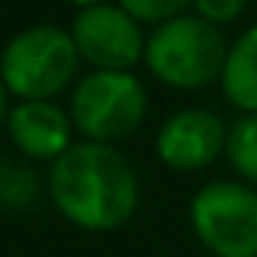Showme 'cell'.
I'll list each match as a JSON object with an SVG mask.
<instances>
[{
  "instance_id": "ba28073f",
  "label": "cell",
  "mask_w": 257,
  "mask_h": 257,
  "mask_svg": "<svg viewBox=\"0 0 257 257\" xmlns=\"http://www.w3.org/2000/svg\"><path fill=\"white\" fill-rule=\"evenodd\" d=\"M4 131L13 152L31 164H52L76 143L73 118L58 100H16L4 121Z\"/></svg>"
},
{
  "instance_id": "8fae6325",
  "label": "cell",
  "mask_w": 257,
  "mask_h": 257,
  "mask_svg": "<svg viewBox=\"0 0 257 257\" xmlns=\"http://www.w3.org/2000/svg\"><path fill=\"white\" fill-rule=\"evenodd\" d=\"M224 158H227L230 170L236 173V179L257 188V112L254 115H239L230 124Z\"/></svg>"
},
{
  "instance_id": "7a4b0ae2",
  "label": "cell",
  "mask_w": 257,
  "mask_h": 257,
  "mask_svg": "<svg viewBox=\"0 0 257 257\" xmlns=\"http://www.w3.org/2000/svg\"><path fill=\"white\" fill-rule=\"evenodd\" d=\"M227 49L224 28L209 25L197 13H185L149 31L143 64L164 88L203 91L221 79Z\"/></svg>"
},
{
  "instance_id": "9a60e30c",
  "label": "cell",
  "mask_w": 257,
  "mask_h": 257,
  "mask_svg": "<svg viewBox=\"0 0 257 257\" xmlns=\"http://www.w3.org/2000/svg\"><path fill=\"white\" fill-rule=\"evenodd\" d=\"M64 4H70L79 13V10H88V7H97V4H109V0H64Z\"/></svg>"
},
{
  "instance_id": "9c48e42d",
  "label": "cell",
  "mask_w": 257,
  "mask_h": 257,
  "mask_svg": "<svg viewBox=\"0 0 257 257\" xmlns=\"http://www.w3.org/2000/svg\"><path fill=\"white\" fill-rule=\"evenodd\" d=\"M218 88L239 115L257 112V25L230 40Z\"/></svg>"
},
{
  "instance_id": "4fadbf2b",
  "label": "cell",
  "mask_w": 257,
  "mask_h": 257,
  "mask_svg": "<svg viewBox=\"0 0 257 257\" xmlns=\"http://www.w3.org/2000/svg\"><path fill=\"white\" fill-rule=\"evenodd\" d=\"M245 10H248V0H194V7H191V13H197L200 19L218 28L239 22Z\"/></svg>"
},
{
  "instance_id": "5bb4252c",
  "label": "cell",
  "mask_w": 257,
  "mask_h": 257,
  "mask_svg": "<svg viewBox=\"0 0 257 257\" xmlns=\"http://www.w3.org/2000/svg\"><path fill=\"white\" fill-rule=\"evenodd\" d=\"M10 106H13V97H10L4 79H0V127H4V121H7V115H10Z\"/></svg>"
},
{
  "instance_id": "5b68a950",
  "label": "cell",
  "mask_w": 257,
  "mask_h": 257,
  "mask_svg": "<svg viewBox=\"0 0 257 257\" xmlns=\"http://www.w3.org/2000/svg\"><path fill=\"white\" fill-rule=\"evenodd\" d=\"M197 242L212 257H257V188L242 179H212L188 203Z\"/></svg>"
},
{
  "instance_id": "52a82bcc",
  "label": "cell",
  "mask_w": 257,
  "mask_h": 257,
  "mask_svg": "<svg viewBox=\"0 0 257 257\" xmlns=\"http://www.w3.org/2000/svg\"><path fill=\"white\" fill-rule=\"evenodd\" d=\"M230 124L206 106H185L164 118L155 134V155L173 173H203L227 152Z\"/></svg>"
},
{
  "instance_id": "3957f363",
  "label": "cell",
  "mask_w": 257,
  "mask_h": 257,
  "mask_svg": "<svg viewBox=\"0 0 257 257\" xmlns=\"http://www.w3.org/2000/svg\"><path fill=\"white\" fill-rule=\"evenodd\" d=\"M82 58L61 25H31L0 49V79L13 100H58L79 79Z\"/></svg>"
},
{
  "instance_id": "6da1fadb",
  "label": "cell",
  "mask_w": 257,
  "mask_h": 257,
  "mask_svg": "<svg viewBox=\"0 0 257 257\" xmlns=\"http://www.w3.org/2000/svg\"><path fill=\"white\" fill-rule=\"evenodd\" d=\"M52 209L85 233L121 230L140 209V176L109 143L76 140L46 173Z\"/></svg>"
},
{
  "instance_id": "8992f818",
  "label": "cell",
  "mask_w": 257,
  "mask_h": 257,
  "mask_svg": "<svg viewBox=\"0 0 257 257\" xmlns=\"http://www.w3.org/2000/svg\"><path fill=\"white\" fill-rule=\"evenodd\" d=\"M70 37L82 64L91 70H134L146 58L149 31L115 0L79 10L70 22Z\"/></svg>"
},
{
  "instance_id": "277c9868",
  "label": "cell",
  "mask_w": 257,
  "mask_h": 257,
  "mask_svg": "<svg viewBox=\"0 0 257 257\" xmlns=\"http://www.w3.org/2000/svg\"><path fill=\"white\" fill-rule=\"evenodd\" d=\"M67 112L79 140L121 143L149 115V88L134 70H88L70 88Z\"/></svg>"
},
{
  "instance_id": "7c38bea8",
  "label": "cell",
  "mask_w": 257,
  "mask_h": 257,
  "mask_svg": "<svg viewBox=\"0 0 257 257\" xmlns=\"http://www.w3.org/2000/svg\"><path fill=\"white\" fill-rule=\"evenodd\" d=\"M115 4L121 10H127L140 25L155 28V25H164V22H170L176 16L191 13L194 0H115Z\"/></svg>"
},
{
  "instance_id": "30bf717a",
  "label": "cell",
  "mask_w": 257,
  "mask_h": 257,
  "mask_svg": "<svg viewBox=\"0 0 257 257\" xmlns=\"http://www.w3.org/2000/svg\"><path fill=\"white\" fill-rule=\"evenodd\" d=\"M43 191L46 179H40L37 164L19 152H0V212H28Z\"/></svg>"
}]
</instances>
